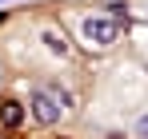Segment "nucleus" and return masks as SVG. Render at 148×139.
Here are the masks:
<instances>
[{"mask_svg": "<svg viewBox=\"0 0 148 139\" xmlns=\"http://www.w3.org/2000/svg\"><path fill=\"white\" fill-rule=\"evenodd\" d=\"M32 103H36V119L40 123H56L60 111H64V103H68V95L60 92V88H40V92L32 95Z\"/></svg>", "mask_w": 148, "mask_h": 139, "instance_id": "obj_1", "label": "nucleus"}, {"mask_svg": "<svg viewBox=\"0 0 148 139\" xmlns=\"http://www.w3.org/2000/svg\"><path fill=\"white\" fill-rule=\"evenodd\" d=\"M120 32H124L120 20H84V36L92 44H112V40H120Z\"/></svg>", "mask_w": 148, "mask_h": 139, "instance_id": "obj_2", "label": "nucleus"}, {"mask_svg": "<svg viewBox=\"0 0 148 139\" xmlns=\"http://www.w3.org/2000/svg\"><path fill=\"white\" fill-rule=\"evenodd\" d=\"M0 119H4L8 127H20V119H24V107H20L16 99H8V103L0 107Z\"/></svg>", "mask_w": 148, "mask_h": 139, "instance_id": "obj_3", "label": "nucleus"}, {"mask_svg": "<svg viewBox=\"0 0 148 139\" xmlns=\"http://www.w3.org/2000/svg\"><path fill=\"white\" fill-rule=\"evenodd\" d=\"M140 135H144V139H148V119H140Z\"/></svg>", "mask_w": 148, "mask_h": 139, "instance_id": "obj_4", "label": "nucleus"}]
</instances>
